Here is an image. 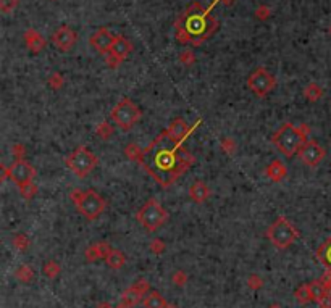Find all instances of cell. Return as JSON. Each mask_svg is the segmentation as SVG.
<instances>
[{
    "label": "cell",
    "mask_w": 331,
    "mask_h": 308,
    "mask_svg": "<svg viewBox=\"0 0 331 308\" xmlns=\"http://www.w3.org/2000/svg\"><path fill=\"white\" fill-rule=\"evenodd\" d=\"M194 161L196 158L189 154V150L184 149L183 144L171 141L165 131L142 152L141 165L162 187H168L184 174Z\"/></svg>",
    "instance_id": "1"
},
{
    "label": "cell",
    "mask_w": 331,
    "mask_h": 308,
    "mask_svg": "<svg viewBox=\"0 0 331 308\" xmlns=\"http://www.w3.org/2000/svg\"><path fill=\"white\" fill-rule=\"evenodd\" d=\"M272 142L283 155L291 158L296 154H299L302 146L307 142V138L301 131L299 126H294L293 123H286L273 134Z\"/></svg>",
    "instance_id": "2"
},
{
    "label": "cell",
    "mask_w": 331,
    "mask_h": 308,
    "mask_svg": "<svg viewBox=\"0 0 331 308\" xmlns=\"http://www.w3.org/2000/svg\"><path fill=\"white\" fill-rule=\"evenodd\" d=\"M71 200L76 205L78 211L89 221H94L105 210V200L95 190H71Z\"/></svg>",
    "instance_id": "3"
},
{
    "label": "cell",
    "mask_w": 331,
    "mask_h": 308,
    "mask_svg": "<svg viewBox=\"0 0 331 308\" xmlns=\"http://www.w3.org/2000/svg\"><path fill=\"white\" fill-rule=\"evenodd\" d=\"M267 236L277 249H286L298 241L299 231L294 228L293 223L289 221L288 218L280 216L278 220L272 223V226L268 228Z\"/></svg>",
    "instance_id": "4"
},
{
    "label": "cell",
    "mask_w": 331,
    "mask_h": 308,
    "mask_svg": "<svg viewBox=\"0 0 331 308\" xmlns=\"http://www.w3.org/2000/svg\"><path fill=\"white\" fill-rule=\"evenodd\" d=\"M141 110L139 107L131 99H121L118 104L113 107L112 113H110V118L115 123L116 126L121 128L123 131H129L131 128H133L137 121L141 120Z\"/></svg>",
    "instance_id": "5"
},
{
    "label": "cell",
    "mask_w": 331,
    "mask_h": 308,
    "mask_svg": "<svg viewBox=\"0 0 331 308\" xmlns=\"http://www.w3.org/2000/svg\"><path fill=\"white\" fill-rule=\"evenodd\" d=\"M168 220V213L165 211V208L160 205V202H157L155 198H150L146 203L142 205L141 210L137 211V221H139L147 231L154 232L157 231L160 226L165 224V221Z\"/></svg>",
    "instance_id": "6"
},
{
    "label": "cell",
    "mask_w": 331,
    "mask_h": 308,
    "mask_svg": "<svg viewBox=\"0 0 331 308\" xmlns=\"http://www.w3.org/2000/svg\"><path fill=\"white\" fill-rule=\"evenodd\" d=\"M65 163L71 169V173H74L79 177H84L97 166V156L86 147H78L66 156Z\"/></svg>",
    "instance_id": "7"
},
{
    "label": "cell",
    "mask_w": 331,
    "mask_h": 308,
    "mask_svg": "<svg viewBox=\"0 0 331 308\" xmlns=\"http://www.w3.org/2000/svg\"><path fill=\"white\" fill-rule=\"evenodd\" d=\"M275 86H277V79L272 73H268L265 68H257L249 78H247V87L252 94L257 97H267Z\"/></svg>",
    "instance_id": "8"
},
{
    "label": "cell",
    "mask_w": 331,
    "mask_h": 308,
    "mask_svg": "<svg viewBox=\"0 0 331 308\" xmlns=\"http://www.w3.org/2000/svg\"><path fill=\"white\" fill-rule=\"evenodd\" d=\"M34 176H36V169L26 160H16L10 168V179L16 184L18 189L31 184Z\"/></svg>",
    "instance_id": "9"
},
{
    "label": "cell",
    "mask_w": 331,
    "mask_h": 308,
    "mask_svg": "<svg viewBox=\"0 0 331 308\" xmlns=\"http://www.w3.org/2000/svg\"><path fill=\"white\" fill-rule=\"evenodd\" d=\"M325 155H327V150L323 149L317 141H307L304 146H302V149L299 150V156H301L302 163L310 168L319 166L323 161V158H325Z\"/></svg>",
    "instance_id": "10"
},
{
    "label": "cell",
    "mask_w": 331,
    "mask_h": 308,
    "mask_svg": "<svg viewBox=\"0 0 331 308\" xmlns=\"http://www.w3.org/2000/svg\"><path fill=\"white\" fill-rule=\"evenodd\" d=\"M115 39L116 37L113 36L112 32H110V29L100 28L97 32L92 34V37L89 39V44H91L94 49L97 52H100V53H108L110 50H112Z\"/></svg>",
    "instance_id": "11"
},
{
    "label": "cell",
    "mask_w": 331,
    "mask_h": 308,
    "mask_svg": "<svg viewBox=\"0 0 331 308\" xmlns=\"http://www.w3.org/2000/svg\"><path fill=\"white\" fill-rule=\"evenodd\" d=\"M76 42V34L68 26H60L53 34V44L58 47L61 52H68Z\"/></svg>",
    "instance_id": "12"
},
{
    "label": "cell",
    "mask_w": 331,
    "mask_h": 308,
    "mask_svg": "<svg viewBox=\"0 0 331 308\" xmlns=\"http://www.w3.org/2000/svg\"><path fill=\"white\" fill-rule=\"evenodd\" d=\"M199 125H201V121H199L196 126H199ZM196 126H194V128H196ZM194 128H189L181 118H178V120H175V121L170 125V128L167 129V134L170 136L171 141H175V142H178V144H183L184 139L188 138V136L191 134V131H192Z\"/></svg>",
    "instance_id": "13"
},
{
    "label": "cell",
    "mask_w": 331,
    "mask_h": 308,
    "mask_svg": "<svg viewBox=\"0 0 331 308\" xmlns=\"http://www.w3.org/2000/svg\"><path fill=\"white\" fill-rule=\"evenodd\" d=\"M131 50H133V45H131L129 40L123 36H116L112 50H110L108 53H110V57L115 58L116 61H123L129 55Z\"/></svg>",
    "instance_id": "14"
},
{
    "label": "cell",
    "mask_w": 331,
    "mask_h": 308,
    "mask_svg": "<svg viewBox=\"0 0 331 308\" xmlns=\"http://www.w3.org/2000/svg\"><path fill=\"white\" fill-rule=\"evenodd\" d=\"M265 173H267V176L270 177L272 181L281 182L288 176V169H286V165L281 160H273L270 165L267 166Z\"/></svg>",
    "instance_id": "15"
},
{
    "label": "cell",
    "mask_w": 331,
    "mask_h": 308,
    "mask_svg": "<svg viewBox=\"0 0 331 308\" xmlns=\"http://www.w3.org/2000/svg\"><path fill=\"white\" fill-rule=\"evenodd\" d=\"M189 197L196 203H204L207 198L210 197V189H209V186H205L202 181H196L189 187Z\"/></svg>",
    "instance_id": "16"
},
{
    "label": "cell",
    "mask_w": 331,
    "mask_h": 308,
    "mask_svg": "<svg viewBox=\"0 0 331 308\" xmlns=\"http://www.w3.org/2000/svg\"><path fill=\"white\" fill-rule=\"evenodd\" d=\"M105 262H107V265L112 270H121L123 266H125V263H126V257H125V253H123V252L116 250V249H112L108 255L105 257Z\"/></svg>",
    "instance_id": "17"
},
{
    "label": "cell",
    "mask_w": 331,
    "mask_h": 308,
    "mask_svg": "<svg viewBox=\"0 0 331 308\" xmlns=\"http://www.w3.org/2000/svg\"><path fill=\"white\" fill-rule=\"evenodd\" d=\"M142 297H146V296H144V294H142L139 289H137V287H136L134 284H133V286L128 287V289L121 294V302L134 307V305H137V304L141 302Z\"/></svg>",
    "instance_id": "18"
},
{
    "label": "cell",
    "mask_w": 331,
    "mask_h": 308,
    "mask_svg": "<svg viewBox=\"0 0 331 308\" xmlns=\"http://www.w3.org/2000/svg\"><path fill=\"white\" fill-rule=\"evenodd\" d=\"M167 302L162 297L160 292L157 291H150L146 297H144V307L146 308H167Z\"/></svg>",
    "instance_id": "19"
},
{
    "label": "cell",
    "mask_w": 331,
    "mask_h": 308,
    "mask_svg": "<svg viewBox=\"0 0 331 308\" xmlns=\"http://www.w3.org/2000/svg\"><path fill=\"white\" fill-rule=\"evenodd\" d=\"M309 287H310V296H312V302H317V304H319L323 297L330 294V291L327 289L325 286H323V283L320 279L312 281V283L309 284Z\"/></svg>",
    "instance_id": "20"
},
{
    "label": "cell",
    "mask_w": 331,
    "mask_h": 308,
    "mask_svg": "<svg viewBox=\"0 0 331 308\" xmlns=\"http://www.w3.org/2000/svg\"><path fill=\"white\" fill-rule=\"evenodd\" d=\"M322 95H323V89H322L319 84H315V83L307 84L306 89H304V97H306L307 100H310V102L320 100Z\"/></svg>",
    "instance_id": "21"
},
{
    "label": "cell",
    "mask_w": 331,
    "mask_h": 308,
    "mask_svg": "<svg viewBox=\"0 0 331 308\" xmlns=\"http://www.w3.org/2000/svg\"><path fill=\"white\" fill-rule=\"evenodd\" d=\"M317 257H319V260L323 265L331 266V237L325 244L320 245V249L317 250Z\"/></svg>",
    "instance_id": "22"
},
{
    "label": "cell",
    "mask_w": 331,
    "mask_h": 308,
    "mask_svg": "<svg viewBox=\"0 0 331 308\" xmlns=\"http://www.w3.org/2000/svg\"><path fill=\"white\" fill-rule=\"evenodd\" d=\"M24 37H26V44L29 45L34 52H39L44 47V39H42L40 34H36L34 31H29Z\"/></svg>",
    "instance_id": "23"
},
{
    "label": "cell",
    "mask_w": 331,
    "mask_h": 308,
    "mask_svg": "<svg viewBox=\"0 0 331 308\" xmlns=\"http://www.w3.org/2000/svg\"><path fill=\"white\" fill-rule=\"evenodd\" d=\"M15 276H16L18 281H21V283L27 284V283H31V281H32V278H34V271H32L31 266L23 265V266H19V268L15 271Z\"/></svg>",
    "instance_id": "24"
},
{
    "label": "cell",
    "mask_w": 331,
    "mask_h": 308,
    "mask_svg": "<svg viewBox=\"0 0 331 308\" xmlns=\"http://www.w3.org/2000/svg\"><path fill=\"white\" fill-rule=\"evenodd\" d=\"M294 297H296V300H298V304H301V305H306V304H309L310 300H312V296H310V287H309V284H302L298 291L294 292Z\"/></svg>",
    "instance_id": "25"
},
{
    "label": "cell",
    "mask_w": 331,
    "mask_h": 308,
    "mask_svg": "<svg viewBox=\"0 0 331 308\" xmlns=\"http://www.w3.org/2000/svg\"><path fill=\"white\" fill-rule=\"evenodd\" d=\"M60 271H61L60 265L55 262V260H50V262H47V263L44 265V275H45L47 278H50V279L57 278V276L60 275Z\"/></svg>",
    "instance_id": "26"
},
{
    "label": "cell",
    "mask_w": 331,
    "mask_h": 308,
    "mask_svg": "<svg viewBox=\"0 0 331 308\" xmlns=\"http://www.w3.org/2000/svg\"><path fill=\"white\" fill-rule=\"evenodd\" d=\"M142 152L144 150H141L139 147L136 146V144H129V146L125 149V154H126V156L129 160H137V161H141V158H142Z\"/></svg>",
    "instance_id": "27"
},
{
    "label": "cell",
    "mask_w": 331,
    "mask_h": 308,
    "mask_svg": "<svg viewBox=\"0 0 331 308\" xmlns=\"http://www.w3.org/2000/svg\"><path fill=\"white\" fill-rule=\"evenodd\" d=\"M99 258H103L100 253V249H99V244H92L91 247H87V250H86L87 262H97Z\"/></svg>",
    "instance_id": "28"
},
{
    "label": "cell",
    "mask_w": 331,
    "mask_h": 308,
    "mask_svg": "<svg viewBox=\"0 0 331 308\" xmlns=\"http://www.w3.org/2000/svg\"><path fill=\"white\" fill-rule=\"evenodd\" d=\"M13 245H15V249H18V250H26L27 245H29V239L19 232V234L13 237Z\"/></svg>",
    "instance_id": "29"
},
{
    "label": "cell",
    "mask_w": 331,
    "mask_h": 308,
    "mask_svg": "<svg viewBox=\"0 0 331 308\" xmlns=\"http://www.w3.org/2000/svg\"><path fill=\"white\" fill-rule=\"evenodd\" d=\"M97 134H99V138H102V139H108L110 136H112V133H113V129H112V126L108 125L107 121H103V123H100V125L97 126Z\"/></svg>",
    "instance_id": "30"
},
{
    "label": "cell",
    "mask_w": 331,
    "mask_h": 308,
    "mask_svg": "<svg viewBox=\"0 0 331 308\" xmlns=\"http://www.w3.org/2000/svg\"><path fill=\"white\" fill-rule=\"evenodd\" d=\"M36 184L34 182H31V184H27V186H24V187H21L19 189V192H21V195H23V198H26V200H31V198L34 197V194H36Z\"/></svg>",
    "instance_id": "31"
},
{
    "label": "cell",
    "mask_w": 331,
    "mask_h": 308,
    "mask_svg": "<svg viewBox=\"0 0 331 308\" xmlns=\"http://www.w3.org/2000/svg\"><path fill=\"white\" fill-rule=\"evenodd\" d=\"M171 279H173V284H175V286L183 287V286H186V283H188V275H186L184 271H176Z\"/></svg>",
    "instance_id": "32"
},
{
    "label": "cell",
    "mask_w": 331,
    "mask_h": 308,
    "mask_svg": "<svg viewBox=\"0 0 331 308\" xmlns=\"http://www.w3.org/2000/svg\"><path fill=\"white\" fill-rule=\"evenodd\" d=\"M247 286H249L251 289L257 291V289H260L262 286H264V281H262V278H259L257 275H251L249 279H247Z\"/></svg>",
    "instance_id": "33"
},
{
    "label": "cell",
    "mask_w": 331,
    "mask_h": 308,
    "mask_svg": "<svg viewBox=\"0 0 331 308\" xmlns=\"http://www.w3.org/2000/svg\"><path fill=\"white\" fill-rule=\"evenodd\" d=\"M16 6V0H0V8L3 13H10Z\"/></svg>",
    "instance_id": "34"
},
{
    "label": "cell",
    "mask_w": 331,
    "mask_h": 308,
    "mask_svg": "<svg viewBox=\"0 0 331 308\" xmlns=\"http://www.w3.org/2000/svg\"><path fill=\"white\" fill-rule=\"evenodd\" d=\"M222 149H223L228 155H233V152L236 150V144H234L233 139H225V141L222 142Z\"/></svg>",
    "instance_id": "35"
},
{
    "label": "cell",
    "mask_w": 331,
    "mask_h": 308,
    "mask_svg": "<svg viewBox=\"0 0 331 308\" xmlns=\"http://www.w3.org/2000/svg\"><path fill=\"white\" fill-rule=\"evenodd\" d=\"M49 84H50L53 89H60L61 84H63V78H61L58 73H53L52 76H50V79H49Z\"/></svg>",
    "instance_id": "36"
},
{
    "label": "cell",
    "mask_w": 331,
    "mask_h": 308,
    "mask_svg": "<svg viewBox=\"0 0 331 308\" xmlns=\"http://www.w3.org/2000/svg\"><path fill=\"white\" fill-rule=\"evenodd\" d=\"M150 250L154 253H162L165 250V242L160 241V239H155V241L150 242Z\"/></svg>",
    "instance_id": "37"
},
{
    "label": "cell",
    "mask_w": 331,
    "mask_h": 308,
    "mask_svg": "<svg viewBox=\"0 0 331 308\" xmlns=\"http://www.w3.org/2000/svg\"><path fill=\"white\" fill-rule=\"evenodd\" d=\"M320 281H322L323 286H325L328 291H331V270L325 271V275L320 278Z\"/></svg>",
    "instance_id": "38"
},
{
    "label": "cell",
    "mask_w": 331,
    "mask_h": 308,
    "mask_svg": "<svg viewBox=\"0 0 331 308\" xmlns=\"http://www.w3.org/2000/svg\"><path fill=\"white\" fill-rule=\"evenodd\" d=\"M319 307H320V308H331V296H330V294L320 300V302H319Z\"/></svg>",
    "instance_id": "39"
},
{
    "label": "cell",
    "mask_w": 331,
    "mask_h": 308,
    "mask_svg": "<svg viewBox=\"0 0 331 308\" xmlns=\"http://www.w3.org/2000/svg\"><path fill=\"white\" fill-rule=\"evenodd\" d=\"M13 154H15L16 156H18V160H23V155H24V147L23 146H15L13 147Z\"/></svg>",
    "instance_id": "40"
},
{
    "label": "cell",
    "mask_w": 331,
    "mask_h": 308,
    "mask_svg": "<svg viewBox=\"0 0 331 308\" xmlns=\"http://www.w3.org/2000/svg\"><path fill=\"white\" fill-rule=\"evenodd\" d=\"M299 128H301V131H302V133H304V136H306V138H307V136H309V133H310V129H309V126H307V125H301Z\"/></svg>",
    "instance_id": "41"
},
{
    "label": "cell",
    "mask_w": 331,
    "mask_h": 308,
    "mask_svg": "<svg viewBox=\"0 0 331 308\" xmlns=\"http://www.w3.org/2000/svg\"><path fill=\"white\" fill-rule=\"evenodd\" d=\"M95 308H113V307L110 305L108 302H100V304H97V307Z\"/></svg>",
    "instance_id": "42"
},
{
    "label": "cell",
    "mask_w": 331,
    "mask_h": 308,
    "mask_svg": "<svg viewBox=\"0 0 331 308\" xmlns=\"http://www.w3.org/2000/svg\"><path fill=\"white\" fill-rule=\"evenodd\" d=\"M116 308H133V305H128V304H123V302H121Z\"/></svg>",
    "instance_id": "43"
},
{
    "label": "cell",
    "mask_w": 331,
    "mask_h": 308,
    "mask_svg": "<svg viewBox=\"0 0 331 308\" xmlns=\"http://www.w3.org/2000/svg\"><path fill=\"white\" fill-rule=\"evenodd\" d=\"M270 308H281V305L280 304H273V305H270Z\"/></svg>",
    "instance_id": "44"
},
{
    "label": "cell",
    "mask_w": 331,
    "mask_h": 308,
    "mask_svg": "<svg viewBox=\"0 0 331 308\" xmlns=\"http://www.w3.org/2000/svg\"><path fill=\"white\" fill-rule=\"evenodd\" d=\"M167 308H178V307H176V305H171V304H168V305H167Z\"/></svg>",
    "instance_id": "45"
},
{
    "label": "cell",
    "mask_w": 331,
    "mask_h": 308,
    "mask_svg": "<svg viewBox=\"0 0 331 308\" xmlns=\"http://www.w3.org/2000/svg\"><path fill=\"white\" fill-rule=\"evenodd\" d=\"M330 32H331V28H330Z\"/></svg>",
    "instance_id": "46"
}]
</instances>
